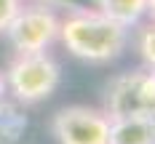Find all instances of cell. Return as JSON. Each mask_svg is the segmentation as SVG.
<instances>
[{"instance_id": "obj_2", "label": "cell", "mask_w": 155, "mask_h": 144, "mask_svg": "<svg viewBox=\"0 0 155 144\" xmlns=\"http://www.w3.org/2000/svg\"><path fill=\"white\" fill-rule=\"evenodd\" d=\"M3 78H5V91L14 94L16 101L38 104L59 88L62 72L56 59L43 51V53H16Z\"/></svg>"}, {"instance_id": "obj_10", "label": "cell", "mask_w": 155, "mask_h": 144, "mask_svg": "<svg viewBox=\"0 0 155 144\" xmlns=\"http://www.w3.org/2000/svg\"><path fill=\"white\" fill-rule=\"evenodd\" d=\"M5 94H8V91H5V78H3V72H0V104L5 101Z\"/></svg>"}, {"instance_id": "obj_4", "label": "cell", "mask_w": 155, "mask_h": 144, "mask_svg": "<svg viewBox=\"0 0 155 144\" xmlns=\"http://www.w3.org/2000/svg\"><path fill=\"white\" fill-rule=\"evenodd\" d=\"M59 21L62 19L46 5H21L5 35L16 53H43L54 40H59Z\"/></svg>"}, {"instance_id": "obj_9", "label": "cell", "mask_w": 155, "mask_h": 144, "mask_svg": "<svg viewBox=\"0 0 155 144\" xmlns=\"http://www.w3.org/2000/svg\"><path fill=\"white\" fill-rule=\"evenodd\" d=\"M21 0H0V32H5L11 27V21L16 19V14L21 11Z\"/></svg>"}, {"instance_id": "obj_3", "label": "cell", "mask_w": 155, "mask_h": 144, "mask_svg": "<svg viewBox=\"0 0 155 144\" xmlns=\"http://www.w3.org/2000/svg\"><path fill=\"white\" fill-rule=\"evenodd\" d=\"M104 115L110 120L155 115V69L139 67L110 80L104 94Z\"/></svg>"}, {"instance_id": "obj_1", "label": "cell", "mask_w": 155, "mask_h": 144, "mask_svg": "<svg viewBox=\"0 0 155 144\" xmlns=\"http://www.w3.org/2000/svg\"><path fill=\"white\" fill-rule=\"evenodd\" d=\"M59 40L62 46L83 62H112L123 53L128 43V30L104 14L94 11H72L59 21Z\"/></svg>"}, {"instance_id": "obj_8", "label": "cell", "mask_w": 155, "mask_h": 144, "mask_svg": "<svg viewBox=\"0 0 155 144\" xmlns=\"http://www.w3.org/2000/svg\"><path fill=\"white\" fill-rule=\"evenodd\" d=\"M137 48H139V56H142V62H144V67L155 69V21L144 24L139 30Z\"/></svg>"}, {"instance_id": "obj_6", "label": "cell", "mask_w": 155, "mask_h": 144, "mask_svg": "<svg viewBox=\"0 0 155 144\" xmlns=\"http://www.w3.org/2000/svg\"><path fill=\"white\" fill-rule=\"evenodd\" d=\"M107 144H155V115L110 120Z\"/></svg>"}, {"instance_id": "obj_11", "label": "cell", "mask_w": 155, "mask_h": 144, "mask_svg": "<svg viewBox=\"0 0 155 144\" xmlns=\"http://www.w3.org/2000/svg\"><path fill=\"white\" fill-rule=\"evenodd\" d=\"M147 14L153 16V21H155V0H147Z\"/></svg>"}, {"instance_id": "obj_5", "label": "cell", "mask_w": 155, "mask_h": 144, "mask_svg": "<svg viewBox=\"0 0 155 144\" xmlns=\"http://www.w3.org/2000/svg\"><path fill=\"white\" fill-rule=\"evenodd\" d=\"M51 131L59 144H107L110 117L104 115V110L72 104L54 115Z\"/></svg>"}, {"instance_id": "obj_7", "label": "cell", "mask_w": 155, "mask_h": 144, "mask_svg": "<svg viewBox=\"0 0 155 144\" xmlns=\"http://www.w3.org/2000/svg\"><path fill=\"white\" fill-rule=\"evenodd\" d=\"M94 3H96L99 14L118 21L126 30L137 27L142 21V16L147 14V0H94Z\"/></svg>"}]
</instances>
